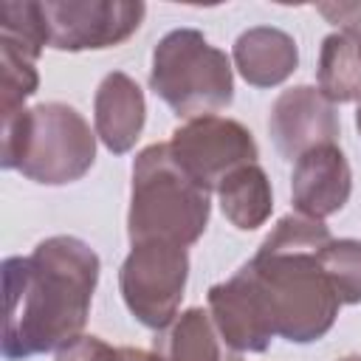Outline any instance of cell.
I'll return each instance as SVG.
<instances>
[{
  "instance_id": "6da1fadb",
  "label": "cell",
  "mask_w": 361,
  "mask_h": 361,
  "mask_svg": "<svg viewBox=\"0 0 361 361\" xmlns=\"http://www.w3.org/2000/svg\"><path fill=\"white\" fill-rule=\"evenodd\" d=\"M99 271V254L71 234L45 237L28 257H8L3 262V358L25 361L79 338Z\"/></svg>"
},
{
  "instance_id": "7a4b0ae2",
  "label": "cell",
  "mask_w": 361,
  "mask_h": 361,
  "mask_svg": "<svg viewBox=\"0 0 361 361\" xmlns=\"http://www.w3.org/2000/svg\"><path fill=\"white\" fill-rule=\"evenodd\" d=\"M333 240L324 220L285 214L259 243L257 254L234 274L257 302L274 336L310 344L330 333L338 316V296L327 282L319 251Z\"/></svg>"
},
{
  "instance_id": "3957f363",
  "label": "cell",
  "mask_w": 361,
  "mask_h": 361,
  "mask_svg": "<svg viewBox=\"0 0 361 361\" xmlns=\"http://www.w3.org/2000/svg\"><path fill=\"white\" fill-rule=\"evenodd\" d=\"M96 133L62 102H39L3 118L0 164L42 186H65L90 172Z\"/></svg>"
},
{
  "instance_id": "277c9868",
  "label": "cell",
  "mask_w": 361,
  "mask_h": 361,
  "mask_svg": "<svg viewBox=\"0 0 361 361\" xmlns=\"http://www.w3.org/2000/svg\"><path fill=\"white\" fill-rule=\"evenodd\" d=\"M212 192L197 186L175 161L169 144H149L133 161L127 237L135 243L195 245L212 214Z\"/></svg>"
},
{
  "instance_id": "5b68a950",
  "label": "cell",
  "mask_w": 361,
  "mask_h": 361,
  "mask_svg": "<svg viewBox=\"0 0 361 361\" xmlns=\"http://www.w3.org/2000/svg\"><path fill=\"white\" fill-rule=\"evenodd\" d=\"M149 87L178 118L217 116L234 102V68L203 31L175 28L152 48Z\"/></svg>"
},
{
  "instance_id": "8992f818",
  "label": "cell",
  "mask_w": 361,
  "mask_h": 361,
  "mask_svg": "<svg viewBox=\"0 0 361 361\" xmlns=\"http://www.w3.org/2000/svg\"><path fill=\"white\" fill-rule=\"evenodd\" d=\"M189 279V254L172 243H135L121 262L118 290L133 313L149 330H164L180 307Z\"/></svg>"
},
{
  "instance_id": "52a82bcc",
  "label": "cell",
  "mask_w": 361,
  "mask_h": 361,
  "mask_svg": "<svg viewBox=\"0 0 361 361\" xmlns=\"http://www.w3.org/2000/svg\"><path fill=\"white\" fill-rule=\"evenodd\" d=\"M169 149L183 172L206 192H217L226 175L245 164H257L259 158L251 130L226 116H200L183 121L172 130Z\"/></svg>"
},
{
  "instance_id": "ba28073f",
  "label": "cell",
  "mask_w": 361,
  "mask_h": 361,
  "mask_svg": "<svg viewBox=\"0 0 361 361\" xmlns=\"http://www.w3.org/2000/svg\"><path fill=\"white\" fill-rule=\"evenodd\" d=\"M48 48L56 51H104L130 39L144 14V3L127 0H45L39 3Z\"/></svg>"
},
{
  "instance_id": "9c48e42d",
  "label": "cell",
  "mask_w": 361,
  "mask_h": 361,
  "mask_svg": "<svg viewBox=\"0 0 361 361\" xmlns=\"http://www.w3.org/2000/svg\"><path fill=\"white\" fill-rule=\"evenodd\" d=\"M268 133L276 152L288 161H296L313 147L336 144L341 124L336 104L316 85H293L271 104Z\"/></svg>"
},
{
  "instance_id": "30bf717a",
  "label": "cell",
  "mask_w": 361,
  "mask_h": 361,
  "mask_svg": "<svg viewBox=\"0 0 361 361\" xmlns=\"http://www.w3.org/2000/svg\"><path fill=\"white\" fill-rule=\"evenodd\" d=\"M353 192V169L338 144H322L293 161L290 200L305 217L324 220L341 212Z\"/></svg>"
},
{
  "instance_id": "8fae6325",
  "label": "cell",
  "mask_w": 361,
  "mask_h": 361,
  "mask_svg": "<svg viewBox=\"0 0 361 361\" xmlns=\"http://www.w3.org/2000/svg\"><path fill=\"white\" fill-rule=\"evenodd\" d=\"M144 121H147V102L141 85L124 71H110L99 82L93 96L96 138L113 155H124L141 138Z\"/></svg>"
},
{
  "instance_id": "7c38bea8",
  "label": "cell",
  "mask_w": 361,
  "mask_h": 361,
  "mask_svg": "<svg viewBox=\"0 0 361 361\" xmlns=\"http://www.w3.org/2000/svg\"><path fill=\"white\" fill-rule=\"evenodd\" d=\"M231 62L251 87H276L299 65L296 39L274 25L245 28L231 48Z\"/></svg>"
},
{
  "instance_id": "4fadbf2b",
  "label": "cell",
  "mask_w": 361,
  "mask_h": 361,
  "mask_svg": "<svg viewBox=\"0 0 361 361\" xmlns=\"http://www.w3.org/2000/svg\"><path fill=\"white\" fill-rule=\"evenodd\" d=\"M206 302L214 327L220 330V336L231 350L243 355V353H265L271 347L274 333L265 324L248 288L237 276H228L226 282H214L206 293Z\"/></svg>"
},
{
  "instance_id": "5bb4252c",
  "label": "cell",
  "mask_w": 361,
  "mask_h": 361,
  "mask_svg": "<svg viewBox=\"0 0 361 361\" xmlns=\"http://www.w3.org/2000/svg\"><path fill=\"white\" fill-rule=\"evenodd\" d=\"M152 353L161 361H240V353L226 344L203 307L180 310L152 338Z\"/></svg>"
},
{
  "instance_id": "9a60e30c",
  "label": "cell",
  "mask_w": 361,
  "mask_h": 361,
  "mask_svg": "<svg viewBox=\"0 0 361 361\" xmlns=\"http://www.w3.org/2000/svg\"><path fill=\"white\" fill-rule=\"evenodd\" d=\"M217 200L223 217L240 231H254L265 226L274 212V189L259 164H245L226 175L217 186Z\"/></svg>"
},
{
  "instance_id": "2e32d148",
  "label": "cell",
  "mask_w": 361,
  "mask_h": 361,
  "mask_svg": "<svg viewBox=\"0 0 361 361\" xmlns=\"http://www.w3.org/2000/svg\"><path fill=\"white\" fill-rule=\"evenodd\" d=\"M319 90L333 102H361V42L350 31H333L319 51Z\"/></svg>"
},
{
  "instance_id": "e0dca14e",
  "label": "cell",
  "mask_w": 361,
  "mask_h": 361,
  "mask_svg": "<svg viewBox=\"0 0 361 361\" xmlns=\"http://www.w3.org/2000/svg\"><path fill=\"white\" fill-rule=\"evenodd\" d=\"M319 265L341 305H361V240H330L319 251Z\"/></svg>"
},
{
  "instance_id": "ac0fdd59",
  "label": "cell",
  "mask_w": 361,
  "mask_h": 361,
  "mask_svg": "<svg viewBox=\"0 0 361 361\" xmlns=\"http://www.w3.org/2000/svg\"><path fill=\"white\" fill-rule=\"evenodd\" d=\"M0 71H3V85H0V116H11L23 110L25 99H31L39 87V73H37V56L25 54L23 48L3 42L0 39Z\"/></svg>"
},
{
  "instance_id": "d6986e66",
  "label": "cell",
  "mask_w": 361,
  "mask_h": 361,
  "mask_svg": "<svg viewBox=\"0 0 361 361\" xmlns=\"http://www.w3.org/2000/svg\"><path fill=\"white\" fill-rule=\"evenodd\" d=\"M54 361H121V350L110 347L99 336H79L62 350H56Z\"/></svg>"
},
{
  "instance_id": "ffe728a7",
  "label": "cell",
  "mask_w": 361,
  "mask_h": 361,
  "mask_svg": "<svg viewBox=\"0 0 361 361\" xmlns=\"http://www.w3.org/2000/svg\"><path fill=\"white\" fill-rule=\"evenodd\" d=\"M319 14H324L338 31H350L361 42V3H322Z\"/></svg>"
},
{
  "instance_id": "44dd1931",
  "label": "cell",
  "mask_w": 361,
  "mask_h": 361,
  "mask_svg": "<svg viewBox=\"0 0 361 361\" xmlns=\"http://www.w3.org/2000/svg\"><path fill=\"white\" fill-rule=\"evenodd\" d=\"M121 350V361H161L152 350H138V347H118Z\"/></svg>"
},
{
  "instance_id": "7402d4cb",
  "label": "cell",
  "mask_w": 361,
  "mask_h": 361,
  "mask_svg": "<svg viewBox=\"0 0 361 361\" xmlns=\"http://www.w3.org/2000/svg\"><path fill=\"white\" fill-rule=\"evenodd\" d=\"M355 127H358V133H361V102H358V107H355Z\"/></svg>"
},
{
  "instance_id": "603a6c76",
  "label": "cell",
  "mask_w": 361,
  "mask_h": 361,
  "mask_svg": "<svg viewBox=\"0 0 361 361\" xmlns=\"http://www.w3.org/2000/svg\"><path fill=\"white\" fill-rule=\"evenodd\" d=\"M338 361H361V355H344V358H338Z\"/></svg>"
}]
</instances>
